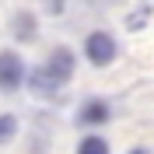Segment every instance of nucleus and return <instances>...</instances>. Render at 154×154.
<instances>
[{"mask_svg":"<svg viewBox=\"0 0 154 154\" xmlns=\"http://www.w3.org/2000/svg\"><path fill=\"white\" fill-rule=\"evenodd\" d=\"M84 53H88V60H91L95 67H105V63L116 60V38L109 35V32H91L88 42H84Z\"/></svg>","mask_w":154,"mask_h":154,"instance_id":"f257e3e1","label":"nucleus"},{"mask_svg":"<svg viewBox=\"0 0 154 154\" xmlns=\"http://www.w3.org/2000/svg\"><path fill=\"white\" fill-rule=\"evenodd\" d=\"M25 81V67H21L18 53H0V91H14Z\"/></svg>","mask_w":154,"mask_h":154,"instance_id":"f03ea898","label":"nucleus"},{"mask_svg":"<svg viewBox=\"0 0 154 154\" xmlns=\"http://www.w3.org/2000/svg\"><path fill=\"white\" fill-rule=\"evenodd\" d=\"M46 70L56 77V81H67V77L74 74V53H70V49H56V53L49 56V67Z\"/></svg>","mask_w":154,"mask_h":154,"instance_id":"7ed1b4c3","label":"nucleus"},{"mask_svg":"<svg viewBox=\"0 0 154 154\" xmlns=\"http://www.w3.org/2000/svg\"><path fill=\"white\" fill-rule=\"evenodd\" d=\"M81 119H84V123H91V126L105 123V119H109V105H105V102H91V105L81 109Z\"/></svg>","mask_w":154,"mask_h":154,"instance_id":"20e7f679","label":"nucleus"},{"mask_svg":"<svg viewBox=\"0 0 154 154\" xmlns=\"http://www.w3.org/2000/svg\"><path fill=\"white\" fill-rule=\"evenodd\" d=\"M56 84H60V81H56V77H53V74H49L46 67H42V70H35V74H32V88H35V91H53V88H56Z\"/></svg>","mask_w":154,"mask_h":154,"instance_id":"39448f33","label":"nucleus"},{"mask_svg":"<svg viewBox=\"0 0 154 154\" xmlns=\"http://www.w3.org/2000/svg\"><path fill=\"white\" fill-rule=\"evenodd\" d=\"M77 154H109V144L102 137H84L81 147H77Z\"/></svg>","mask_w":154,"mask_h":154,"instance_id":"423d86ee","label":"nucleus"},{"mask_svg":"<svg viewBox=\"0 0 154 154\" xmlns=\"http://www.w3.org/2000/svg\"><path fill=\"white\" fill-rule=\"evenodd\" d=\"M14 133H18V119H14V116H0V144L11 140Z\"/></svg>","mask_w":154,"mask_h":154,"instance_id":"0eeeda50","label":"nucleus"},{"mask_svg":"<svg viewBox=\"0 0 154 154\" xmlns=\"http://www.w3.org/2000/svg\"><path fill=\"white\" fill-rule=\"evenodd\" d=\"M18 35H32V14H18Z\"/></svg>","mask_w":154,"mask_h":154,"instance_id":"6e6552de","label":"nucleus"},{"mask_svg":"<svg viewBox=\"0 0 154 154\" xmlns=\"http://www.w3.org/2000/svg\"><path fill=\"white\" fill-rule=\"evenodd\" d=\"M147 18H151V14H144V11H137V14H130V21H126V25H130V28H140V25H144Z\"/></svg>","mask_w":154,"mask_h":154,"instance_id":"1a4fd4ad","label":"nucleus"},{"mask_svg":"<svg viewBox=\"0 0 154 154\" xmlns=\"http://www.w3.org/2000/svg\"><path fill=\"white\" fill-rule=\"evenodd\" d=\"M130 154H147V151H130Z\"/></svg>","mask_w":154,"mask_h":154,"instance_id":"9d476101","label":"nucleus"}]
</instances>
